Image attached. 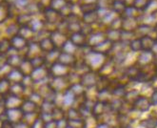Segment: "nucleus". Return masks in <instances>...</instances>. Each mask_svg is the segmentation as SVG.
I'll list each match as a JSON object with an SVG mask.
<instances>
[{
  "label": "nucleus",
  "instance_id": "f257e3e1",
  "mask_svg": "<svg viewBox=\"0 0 157 128\" xmlns=\"http://www.w3.org/2000/svg\"><path fill=\"white\" fill-rule=\"evenodd\" d=\"M12 44L13 46L16 49H21L23 47L26 46V40L24 39V38H22V36H14V38H13L12 40Z\"/></svg>",
  "mask_w": 157,
  "mask_h": 128
},
{
  "label": "nucleus",
  "instance_id": "f03ea898",
  "mask_svg": "<svg viewBox=\"0 0 157 128\" xmlns=\"http://www.w3.org/2000/svg\"><path fill=\"white\" fill-rule=\"evenodd\" d=\"M58 17V13L57 11L53 10V9H48L46 11V18L49 22H54V20H56V18Z\"/></svg>",
  "mask_w": 157,
  "mask_h": 128
},
{
  "label": "nucleus",
  "instance_id": "7ed1b4c3",
  "mask_svg": "<svg viewBox=\"0 0 157 128\" xmlns=\"http://www.w3.org/2000/svg\"><path fill=\"white\" fill-rule=\"evenodd\" d=\"M151 3V0H135L133 3V7L139 10H145V9Z\"/></svg>",
  "mask_w": 157,
  "mask_h": 128
},
{
  "label": "nucleus",
  "instance_id": "20e7f679",
  "mask_svg": "<svg viewBox=\"0 0 157 128\" xmlns=\"http://www.w3.org/2000/svg\"><path fill=\"white\" fill-rule=\"evenodd\" d=\"M97 5L95 3H90V4H85L81 7V11L84 14H90L94 13L97 10Z\"/></svg>",
  "mask_w": 157,
  "mask_h": 128
},
{
  "label": "nucleus",
  "instance_id": "39448f33",
  "mask_svg": "<svg viewBox=\"0 0 157 128\" xmlns=\"http://www.w3.org/2000/svg\"><path fill=\"white\" fill-rule=\"evenodd\" d=\"M9 15V7L6 4L0 3V22L4 21Z\"/></svg>",
  "mask_w": 157,
  "mask_h": 128
},
{
  "label": "nucleus",
  "instance_id": "423d86ee",
  "mask_svg": "<svg viewBox=\"0 0 157 128\" xmlns=\"http://www.w3.org/2000/svg\"><path fill=\"white\" fill-rule=\"evenodd\" d=\"M69 1L67 0H52V9L57 11V10H61V9L65 6Z\"/></svg>",
  "mask_w": 157,
  "mask_h": 128
},
{
  "label": "nucleus",
  "instance_id": "0eeeda50",
  "mask_svg": "<svg viewBox=\"0 0 157 128\" xmlns=\"http://www.w3.org/2000/svg\"><path fill=\"white\" fill-rule=\"evenodd\" d=\"M113 9L114 11L117 12V13H121L123 12L125 9H126V5L123 1H120V0H115L113 2Z\"/></svg>",
  "mask_w": 157,
  "mask_h": 128
},
{
  "label": "nucleus",
  "instance_id": "6e6552de",
  "mask_svg": "<svg viewBox=\"0 0 157 128\" xmlns=\"http://www.w3.org/2000/svg\"><path fill=\"white\" fill-rule=\"evenodd\" d=\"M97 19V14L95 12L94 13H90V14H85L84 15V20L87 23H92Z\"/></svg>",
  "mask_w": 157,
  "mask_h": 128
},
{
  "label": "nucleus",
  "instance_id": "1a4fd4ad",
  "mask_svg": "<svg viewBox=\"0 0 157 128\" xmlns=\"http://www.w3.org/2000/svg\"><path fill=\"white\" fill-rule=\"evenodd\" d=\"M31 19H32V18H31V16L29 14H21V15L18 16V18H17L18 22H19L20 24L29 23V22H31Z\"/></svg>",
  "mask_w": 157,
  "mask_h": 128
},
{
  "label": "nucleus",
  "instance_id": "9d476101",
  "mask_svg": "<svg viewBox=\"0 0 157 128\" xmlns=\"http://www.w3.org/2000/svg\"><path fill=\"white\" fill-rule=\"evenodd\" d=\"M41 46H42V48H43L44 50H47V51L52 50V49L53 48L52 43L51 42L50 39H44V40L41 42Z\"/></svg>",
  "mask_w": 157,
  "mask_h": 128
},
{
  "label": "nucleus",
  "instance_id": "9b49d317",
  "mask_svg": "<svg viewBox=\"0 0 157 128\" xmlns=\"http://www.w3.org/2000/svg\"><path fill=\"white\" fill-rule=\"evenodd\" d=\"M9 86H10V82L7 79H3L0 81V92H5L6 90L9 89Z\"/></svg>",
  "mask_w": 157,
  "mask_h": 128
},
{
  "label": "nucleus",
  "instance_id": "f8f14e48",
  "mask_svg": "<svg viewBox=\"0 0 157 128\" xmlns=\"http://www.w3.org/2000/svg\"><path fill=\"white\" fill-rule=\"evenodd\" d=\"M9 48H10V43H9V41L3 40L1 43H0V51H1V53L7 52Z\"/></svg>",
  "mask_w": 157,
  "mask_h": 128
},
{
  "label": "nucleus",
  "instance_id": "ddd939ff",
  "mask_svg": "<svg viewBox=\"0 0 157 128\" xmlns=\"http://www.w3.org/2000/svg\"><path fill=\"white\" fill-rule=\"evenodd\" d=\"M6 63H7V58H5V56L3 54H0V69H2Z\"/></svg>",
  "mask_w": 157,
  "mask_h": 128
},
{
  "label": "nucleus",
  "instance_id": "4468645a",
  "mask_svg": "<svg viewBox=\"0 0 157 128\" xmlns=\"http://www.w3.org/2000/svg\"><path fill=\"white\" fill-rule=\"evenodd\" d=\"M95 0H86V4H90V3H94Z\"/></svg>",
  "mask_w": 157,
  "mask_h": 128
}]
</instances>
